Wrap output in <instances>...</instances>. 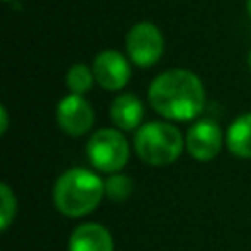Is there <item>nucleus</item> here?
I'll list each match as a JSON object with an SVG mask.
<instances>
[{
	"instance_id": "nucleus-1",
	"label": "nucleus",
	"mask_w": 251,
	"mask_h": 251,
	"mask_svg": "<svg viewBox=\"0 0 251 251\" xmlns=\"http://www.w3.org/2000/svg\"><path fill=\"white\" fill-rule=\"evenodd\" d=\"M149 104L155 112L171 120H192L204 108V84L188 69L161 73L149 86Z\"/></svg>"
},
{
	"instance_id": "nucleus-2",
	"label": "nucleus",
	"mask_w": 251,
	"mask_h": 251,
	"mask_svg": "<svg viewBox=\"0 0 251 251\" xmlns=\"http://www.w3.org/2000/svg\"><path fill=\"white\" fill-rule=\"evenodd\" d=\"M106 194L104 182L88 169L73 167L65 171L53 188V202L57 210L69 218L90 214Z\"/></svg>"
},
{
	"instance_id": "nucleus-3",
	"label": "nucleus",
	"mask_w": 251,
	"mask_h": 251,
	"mask_svg": "<svg viewBox=\"0 0 251 251\" xmlns=\"http://www.w3.org/2000/svg\"><path fill=\"white\" fill-rule=\"evenodd\" d=\"M186 141L182 133L167 122H149L135 133V153L149 165H169L182 153Z\"/></svg>"
},
{
	"instance_id": "nucleus-4",
	"label": "nucleus",
	"mask_w": 251,
	"mask_h": 251,
	"mask_svg": "<svg viewBox=\"0 0 251 251\" xmlns=\"http://www.w3.org/2000/svg\"><path fill=\"white\" fill-rule=\"evenodd\" d=\"M90 163L104 173H118L129 161V145L118 129H98L86 143Z\"/></svg>"
},
{
	"instance_id": "nucleus-5",
	"label": "nucleus",
	"mask_w": 251,
	"mask_h": 251,
	"mask_svg": "<svg viewBox=\"0 0 251 251\" xmlns=\"http://www.w3.org/2000/svg\"><path fill=\"white\" fill-rule=\"evenodd\" d=\"M165 49L163 35L159 27L151 22H139L135 24L127 37H126V51L137 67H151L155 65Z\"/></svg>"
},
{
	"instance_id": "nucleus-6",
	"label": "nucleus",
	"mask_w": 251,
	"mask_h": 251,
	"mask_svg": "<svg viewBox=\"0 0 251 251\" xmlns=\"http://www.w3.org/2000/svg\"><path fill=\"white\" fill-rule=\"evenodd\" d=\"M57 124L65 133L73 137L84 135L94 124V110L84 96L69 94L57 104Z\"/></svg>"
},
{
	"instance_id": "nucleus-7",
	"label": "nucleus",
	"mask_w": 251,
	"mask_h": 251,
	"mask_svg": "<svg viewBox=\"0 0 251 251\" xmlns=\"http://www.w3.org/2000/svg\"><path fill=\"white\" fill-rule=\"evenodd\" d=\"M94 80L106 90H120L129 82L131 69L127 59L114 49L100 51L92 63Z\"/></svg>"
},
{
	"instance_id": "nucleus-8",
	"label": "nucleus",
	"mask_w": 251,
	"mask_h": 251,
	"mask_svg": "<svg viewBox=\"0 0 251 251\" xmlns=\"http://www.w3.org/2000/svg\"><path fill=\"white\" fill-rule=\"evenodd\" d=\"M186 149L196 161H212L222 149V131L214 120H200L186 133Z\"/></svg>"
},
{
	"instance_id": "nucleus-9",
	"label": "nucleus",
	"mask_w": 251,
	"mask_h": 251,
	"mask_svg": "<svg viewBox=\"0 0 251 251\" xmlns=\"http://www.w3.org/2000/svg\"><path fill=\"white\" fill-rule=\"evenodd\" d=\"M69 251H114V241L104 226L86 222L73 229Z\"/></svg>"
},
{
	"instance_id": "nucleus-10",
	"label": "nucleus",
	"mask_w": 251,
	"mask_h": 251,
	"mask_svg": "<svg viewBox=\"0 0 251 251\" xmlns=\"http://www.w3.org/2000/svg\"><path fill=\"white\" fill-rule=\"evenodd\" d=\"M110 118L116 127L131 131L139 126L143 118V104L135 94H120L110 106Z\"/></svg>"
},
{
	"instance_id": "nucleus-11",
	"label": "nucleus",
	"mask_w": 251,
	"mask_h": 251,
	"mask_svg": "<svg viewBox=\"0 0 251 251\" xmlns=\"http://www.w3.org/2000/svg\"><path fill=\"white\" fill-rule=\"evenodd\" d=\"M227 147L235 157L251 159V112L231 122L227 129Z\"/></svg>"
},
{
	"instance_id": "nucleus-12",
	"label": "nucleus",
	"mask_w": 251,
	"mask_h": 251,
	"mask_svg": "<svg viewBox=\"0 0 251 251\" xmlns=\"http://www.w3.org/2000/svg\"><path fill=\"white\" fill-rule=\"evenodd\" d=\"M92 80H94V73H92V69L86 67L84 63H75V65L69 69L67 78H65L67 88L71 90V94H80V96L90 90Z\"/></svg>"
},
{
	"instance_id": "nucleus-13",
	"label": "nucleus",
	"mask_w": 251,
	"mask_h": 251,
	"mask_svg": "<svg viewBox=\"0 0 251 251\" xmlns=\"http://www.w3.org/2000/svg\"><path fill=\"white\" fill-rule=\"evenodd\" d=\"M104 188H106L108 198H112L114 202H124V200H127L131 196L133 182H131L129 176L116 173V175H110V178L104 182Z\"/></svg>"
},
{
	"instance_id": "nucleus-14",
	"label": "nucleus",
	"mask_w": 251,
	"mask_h": 251,
	"mask_svg": "<svg viewBox=\"0 0 251 251\" xmlns=\"http://www.w3.org/2000/svg\"><path fill=\"white\" fill-rule=\"evenodd\" d=\"M0 196H2V216H0V227L6 231L16 216V196L8 184H0Z\"/></svg>"
},
{
	"instance_id": "nucleus-15",
	"label": "nucleus",
	"mask_w": 251,
	"mask_h": 251,
	"mask_svg": "<svg viewBox=\"0 0 251 251\" xmlns=\"http://www.w3.org/2000/svg\"><path fill=\"white\" fill-rule=\"evenodd\" d=\"M0 116H2V126H0V133H6V129H8V112H6V108H4V106L0 108Z\"/></svg>"
},
{
	"instance_id": "nucleus-16",
	"label": "nucleus",
	"mask_w": 251,
	"mask_h": 251,
	"mask_svg": "<svg viewBox=\"0 0 251 251\" xmlns=\"http://www.w3.org/2000/svg\"><path fill=\"white\" fill-rule=\"evenodd\" d=\"M245 8H247V14H249V18H251V0L245 2Z\"/></svg>"
},
{
	"instance_id": "nucleus-17",
	"label": "nucleus",
	"mask_w": 251,
	"mask_h": 251,
	"mask_svg": "<svg viewBox=\"0 0 251 251\" xmlns=\"http://www.w3.org/2000/svg\"><path fill=\"white\" fill-rule=\"evenodd\" d=\"M247 63H249V69H251V51H249V57H247Z\"/></svg>"
}]
</instances>
